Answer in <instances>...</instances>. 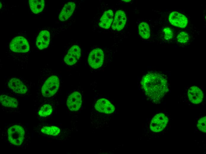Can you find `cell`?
Segmentation results:
<instances>
[{"label": "cell", "mask_w": 206, "mask_h": 154, "mask_svg": "<svg viewBox=\"0 0 206 154\" xmlns=\"http://www.w3.org/2000/svg\"><path fill=\"white\" fill-rule=\"evenodd\" d=\"M146 95L156 102L160 100L168 92V83L164 74L150 72L144 76L141 81Z\"/></svg>", "instance_id": "obj_1"}, {"label": "cell", "mask_w": 206, "mask_h": 154, "mask_svg": "<svg viewBox=\"0 0 206 154\" xmlns=\"http://www.w3.org/2000/svg\"><path fill=\"white\" fill-rule=\"evenodd\" d=\"M8 138L11 144L15 145H20L23 142L25 131L21 126L13 125L10 127L7 131Z\"/></svg>", "instance_id": "obj_2"}, {"label": "cell", "mask_w": 206, "mask_h": 154, "mask_svg": "<svg viewBox=\"0 0 206 154\" xmlns=\"http://www.w3.org/2000/svg\"><path fill=\"white\" fill-rule=\"evenodd\" d=\"M59 84V80L57 76H52L49 78L42 88L43 96L48 97L54 95L58 90Z\"/></svg>", "instance_id": "obj_3"}, {"label": "cell", "mask_w": 206, "mask_h": 154, "mask_svg": "<svg viewBox=\"0 0 206 154\" xmlns=\"http://www.w3.org/2000/svg\"><path fill=\"white\" fill-rule=\"evenodd\" d=\"M9 48L12 51L17 53H26L29 50L28 41L25 38L21 36L14 38L10 43Z\"/></svg>", "instance_id": "obj_4"}, {"label": "cell", "mask_w": 206, "mask_h": 154, "mask_svg": "<svg viewBox=\"0 0 206 154\" xmlns=\"http://www.w3.org/2000/svg\"><path fill=\"white\" fill-rule=\"evenodd\" d=\"M168 121L164 114L160 113L156 115L152 118L150 123L151 130L155 132L161 131L166 126Z\"/></svg>", "instance_id": "obj_5"}, {"label": "cell", "mask_w": 206, "mask_h": 154, "mask_svg": "<svg viewBox=\"0 0 206 154\" xmlns=\"http://www.w3.org/2000/svg\"><path fill=\"white\" fill-rule=\"evenodd\" d=\"M104 54L102 50L96 48L93 50L90 53L88 58L89 65L94 69L101 67L104 62Z\"/></svg>", "instance_id": "obj_6"}, {"label": "cell", "mask_w": 206, "mask_h": 154, "mask_svg": "<svg viewBox=\"0 0 206 154\" xmlns=\"http://www.w3.org/2000/svg\"><path fill=\"white\" fill-rule=\"evenodd\" d=\"M81 55V49L77 45H74L69 50L64 58V61L67 65H72L75 64Z\"/></svg>", "instance_id": "obj_7"}, {"label": "cell", "mask_w": 206, "mask_h": 154, "mask_svg": "<svg viewBox=\"0 0 206 154\" xmlns=\"http://www.w3.org/2000/svg\"><path fill=\"white\" fill-rule=\"evenodd\" d=\"M81 96L78 92H75L70 94L67 101V105L72 111L78 110L81 107Z\"/></svg>", "instance_id": "obj_8"}, {"label": "cell", "mask_w": 206, "mask_h": 154, "mask_svg": "<svg viewBox=\"0 0 206 154\" xmlns=\"http://www.w3.org/2000/svg\"><path fill=\"white\" fill-rule=\"evenodd\" d=\"M169 20L173 25L181 28H185L188 23L186 17L183 15L177 12H173L169 15Z\"/></svg>", "instance_id": "obj_9"}, {"label": "cell", "mask_w": 206, "mask_h": 154, "mask_svg": "<svg viewBox=\"0 0 206 154\" xmlns=\"http://www.w3.org/2000/svg\"><path fill=\"white\" fill-rule=\"evenodd\" d=\"M94 107L98 111L106 114L112 113L115 110L114 106L109 101L104 98L98 100Z\"/></svg>", "instance_id": "obj_10"}, {"label": "cell", "mask_w": 206, "mask_h": 154, "mask_svg": "<svg viewBox=\"0 0 206 154\" xmlns=\"http://www.w3.org/2000/svg\"><path fill=\"white\" fill-rule=\"evenodd\" d=\"M126 21V17L124 12L121 10H118L115 15L112 28L114 30L120 31L125 27Z\"/></svg>", "instance_id": "obj_11"}, {"label": "cell", "mask_w": 206, "mask_h": 154, "mask_svg": "<svg viewBox=\"0 0 206 154\" xmlns=\"http://www.w3.org/2000/svg\"><path fill=\"white\" fill-rule=\"evenodd\" d=\"M188 96L191 102L194 104L201 103L203 98L202 91L199 87L195 86H191L189 89Z\"/></svg>", "instance_id": "obj_12"}, {"label": "cell", "mask_w": 206, "mask_h": 154, "mask_svg": "<svg viewBox=\"0 0 206 154\" xmlns=\"http://www.w3.org/2000/svg\"><path fill=\"white\" fill-rule=\"evenodd\" d=\"M9 88L15 93L23 94L26 93L28 89L26 86L19 79L12 78L9 81Z\"/></svg>", "instance_id": "obj_13"}, {"label": "cell", "mask_w": 206, "mask_h": 154, "mask_svg": "<svg viewBox=\"0 0 206 154\" xmlns=\"http://www.w3.org/2000/svg\"><path fill=\"white\" fill-rule=\"evenodd\" d=\"M50 33L46 30H43L39 34L37 38L36 44L37 47L40 49L46 48L49 43Z\"/></svg>", "instance_id": "obj_14"}, {"label": "cell", "mask_w": 206, "mask_h": 154, "mask_svg": "<svg viewBox=\"0 0 206 154\" xmlns=\"http://www.w3.org/2000/svg\"><path fill=\"white\" fill-rule=\"evenodd\" d=\"M75 7V4L73 2H69L66 4L59 14V19L61 21L67 20L72 15Z\"/></svg>", "instance_id": "obj_15"}, {"label": "cell", "mask_w": 206, "mask_h": 154, "mask_svg": "<svg viewBox=\"0 0 206 154\" xmlns=\"http://www.w3.org/2000/svg\"><path fill=\"white\" fill-rule=\"evenodd\" d=\"M113 17V13L112 10H109L105 11L100 19L99 26L104 29H108L112 24Z\"/></svg>", "instance_id": "obj_16"}, {"label": "cell", "mask_w": 206, "mask_h": 154, "mask_svg": "<svg viewBox=\"0 0 206 154\" xmlns=\"http://www.w3.org/2000/svg\"><path fill=\"white\" fill-rule=\"evenodd\" d=\"M0 102L5 107L17 108L18 105L17 100L13 98L5 95H1L0 97Z\"/></svg>", "instance_id": "obj_17"}, {"label": "cell", "mask_w": 206, "mask_h": 154, "mask_svg": "<svg viewBox=\"0 0 206 154\" xmlns=\"http://www.w3.org/2000/svg\"><path fill=\"white\" fill-rule=\"evenodd\" d=\"M30 9L34 14H38L42 12L44 7V0H29Z\"/></svg>", "instance_id": "obj_18"}, {"label": "cell", "mask_w": 206, "mask_h": 154, "mask_svg": "<svg viewBox=\"0 0 206 154\" xmlns=\"http://www.w3.org/2000/svg\"><path fill=\"white\" fill-rule=\"evenodd\" d=\"M139 35L144 39H148L150 36V31L148 24L145 22L141 23L139 26Z\"/></svg>", "instance_id": "obj_19"}, {"label": "cell", "mask_w": 206, "mask_h": 154, "mask_svg": "<svg viewBox=\"0 0 206 154\" xmlns=\"http://www.w3.org/2000/svg\"><path fill=\"white\" fill-rule=\"evenodd\" d=\"M41 132L45 134L53 136L58 135L60 132V129L56 126H44L41 129Z\"/></svg>", "instance_id": "obj_20"}, {"label": "cell", "mask_w": 206, "mask_h": 154, "mask_svg": "<svg viewBox=\"0 0 206 154\" xmlns=\"http://www.w3.org/2000/svg\"><path fill=\"white\" fill-rule=\"evenodd\" d=\"M52 106L46 104L43 105L40 109L38 115L42 117H46L50 115L52 112Z\"/></svg>", "instance_id": "obj_21"}, {"label": "cell", "mask_w": 206, "mask_h": 154, "mask_svg": "<svg viewBox=\"0 0 206 154\" xmlns=\"http://www.w3.org/2000/svg\"><path fill=\"white\" fill-rule=\"evenodd\" d=\"M178 41L181 43H185L189 40V36L185 32H182L179 33L177 36Z\"/></svg>", "instance_id": "obj_22"}, {"label": "cell", "mask_w": 206, "mask_h": 154, "mask_svg": "<svg viewBox=\"0 0 206 154\" xmlns=\"http://www.w3.org/2000/svg\"><path fill=\"white\" fill-rule=\"evenodd\" d=\"M197 126L200 131L206 133V116L201 118L198 121Z\"/></svg>", "instance_id": "obj_23"}, {"label": "cell", "mask_w": 206, "mask_h": 154, "mask_svg": "<svg viewBox=\"0 0 206 154\" xmlns=\"http://www.w3.org/2000/svg\"><path fill=\"white\" fill-rule=\"evenodd\" d=\"M165 38L167 40L172 39L173 36V32L169 28L165 27L163 30Z\"/></svg>", "instance_id": "obj_24"}, {"label": "cell", "mask_w": 206, "mask_h": 154, "mask_svg": "<svg viewBox=\"0 0 206 154\" xmlns=\"http://www.w3.org/2000/svg\"><path fill=\"white\" fill-rule=\"evenodd\" d=\"M123 1L125 2H129L130 1V0H123Z\"/></svg>", "instance_id": "obj_25"}, {"label": "cell", "mask_w": 206, "mask_h": 154, "mask_svg": "<svg viewBox=\"0 0 206 154\" xmlns=\"http://www.w3.org/2000/svg\"><path fill=\"white\" fill-rule=\"evenodd\" d=\"M1 3L0 2V9L1 8Z\"/></svg>", "instance_id": "obj_26"}]
</instances>
